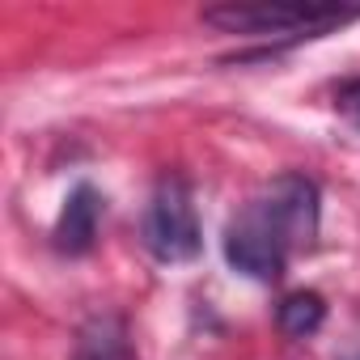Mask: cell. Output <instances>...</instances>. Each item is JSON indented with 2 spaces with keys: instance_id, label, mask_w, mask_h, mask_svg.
<instances>
[{
  "instance_id": "6da1fadb",
  "label": "cell",
  "mask_w": 360,
  "mask_h": 360,
  "mask_svg": "<svg viewBox=\"0 0 360 360\" xmlns=\"http://www.w3.org/2000/svg\"><path fill=\"white\" fill-rule=\"evenodd\" d=\"M140 238L148 246V255L157 263H191L204 246L200 238V217H195V204H191V191L178 174L161 178L148 208H144V225H140Z\"/></svg>"
},
{
  "instance_id": "7a4b0ae2",
  "label": "cell",
  "mask_w": 360,
  "mask_h": 360,
  "mask_svg": "<svg viewBox=\"0 0 360 360\" xmlns=\"http://www.w3.org/2000/svg\"><path fill=\"white\" fill-rule=\"evenodd\" d=\"M360 18V9H335V5H212L204 9V22L225 34H318L330 26H343Z\"/></svg>"
},
{
  "instance_id": "3957f363",
  "label": "cell",
  "mask_w": 360,
  "mask_h": 360,
  "mask_svg": "<svg viewBox=\"0 0 360 360\" xmlns=\"http://www.w3.org/2000/svg\"><path fill=\"white\" fill-rule=\"evenodd\" d=\"M250 208L271 225V233L284 242L288 255L305 250L318 238V212L322 208H318V187L305 174H280Z\"/></svg>"
},
{
  "instance_id": "277c9868",
  "label": "cell",
  "mask_w": 360,
  "mask_h": 360,
  "mask_svg": "<svg viewBox=\"0 0 360 360\" xmlns=\"http://www.w3.org/2000/svg\"><path fill=\"white\" fill-rule=\"evenodd\" d=\"M225 259H229L233 271H242L250 280H280L284 276V263H288V250L271 233V225L255 208H246L225 229Z\"/></svg>"
},
{
  "instance_id": "5b68a950",
  "label": "cell",
  "mask_w": 360,
  "mask_h": 360,
  "mask_svg": "<svg viewBox=\"0 0 360 360\" xmlns=\"http://www.w3.org/2000/svg\"><path fill=\"white\" fill-rule=\"evenodd\" d=\"M98 221H102V195L89 187V183H77L60 208V221H56V250L77 259V255H89L94 242H98Z\"/></svg>"
},
{
  "instance_id": "8992f818",
  "label": "cell",
  "mask_w": 360,
  "mask_h": 360,
  "mask_svg": "<svg viewBox=\"0 0 360 360\" xmlns=\"http://www.w3.org/2000/svg\"><path fill=\"white\" fill-rule=\"evenodd\" d=\"M72 360H136L127 326L119 314H94L72 343Z\"/></svg>"
},
{
  "instance_id": "52a82bcc",
  "label": "cell",
  "mask_w": 360,
  "mask_h": 360,
  "mask_svg": "<svg viewBox=\"0 0 360 360\" xmlns=\"http://www.w3.org/2000/svg\"><path fill=\"white\" fill-rule=\"evenodd\" d=\"M276 322H280V330H284L288 339H309V335L326 322V301H322L318 292H309V288L288 292V297L280 301V309H276Z\"/></svg>"
},
{
  "instance_id": "ba28073f",
  "label": "cell",
  "mask_w": 360,
  "mask_h": 360,
  "mask_svg": "<svg viewBox=\"0 0 360 360\" xmlns=\"http://www.w3.org/2000/svg\"><path fill=\"white\" fill-rule=\"evenodd\" d=\"M335 106H339V115H343L347 123H356V127H360V81H347V85H339V94H335Z\"/></svg>"
},
{
  "instance_id": "9c48e42d",
  "label": "cell",
  "mask_w": 360,
  "mask_h": 360,
  "mask_svg": "<svg viewBox=\"0 0 360 360\" xmlns=\"http://www.w3.org/2000/svg\"><path fill=\"white\" fill-rule=\"evenodd\" d=\"M339 360H360V343H352V347H347V352H343Z\"/></svg>"
}]
</instances>
